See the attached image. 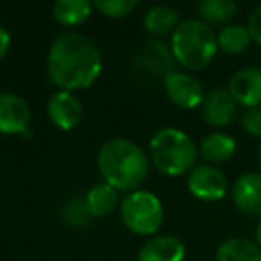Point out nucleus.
Masks as SVG:
<instances>
[{
    "mask_svg": "<svg viewBox=\"0 0 261 261\" xmlns=\"http://www.w3.org/2000/svg\"><path fill=\"white\" fill-rule=\"evenodd\" d=\"M47 70L52 83L61 90L88 88L102 72V54L84 34L63 33L50 45Z\"/></svg>",
    "mask_w": 261,
    "mask_h": 261,
    "instance_id": "nucleus-1",
    "label": "nucleus"
},
{
    "mask_svg": "<svg viewBox=\"0 0 261 261\" xmlns=\"http://www.w3.org/2000/svg\"><path fill=\"white\" fill-rule=\"evenodd\" d=\"M97 165L108 185L127 192H135L149 174L145 152L125 138L108 140L98 150Z\"/></svg>",
    "mask_w": 261,
    "mask_h": 261,
    "instance_id": "nucleus-2",
    "label": "nucleus"
},
{
    "mask_svg": "<svg viewBox=\"0 0 261 261\" xmlns=\"http://www.w3.org/2000/svg\"><path fill=\"white\" fill-rule=\"evenodd\" d=\"M174 59L188 70L206 68L218 50L217 34L202 20H185L172 33Z\"/></svg>",
    "mask_w": 261,
    "mask_h": 261,
    "instance_id": "nucleus-3",
    "label": "nucleus"
},
{
    "mask_svg": "<svg viewBox=\"0 0 261 261\" xmlns=\"http://www.w3.org/2000/svg\"><path fill=\"white\" fill-rule=\"evenodd\" d=\"M199 156L195 142L175 127L158 130L150 140V158L156 168L165 175H181L193 170Z\"/></svg>",
    "mask_w": 261,
    "mask_h": 261,
    "instance_id": "nucleus-4",
    "label": "nucleus"
},
{
    "mask_svg": "<svg viewBox=\"0 0 261 261\" xmlns=\"http://www.w3.org/2000/svg\"><path fill=\"white\" fill-rule=\"evenodd\" d=\"M122 220L136 234H154L163 224V204L147 190H135L122 200Z\"/></svg>",
    "mask_w": 261,
    "mask_h": 261,
    "instance_id": "nucleus-5",
    "label": "nucleus"
},
{
    "mask_svg": "<svg viewBox=\"0 0 261 261\" xmlns=\"http://www.w3.org/2000/svg\"><path fill=\"white\" fill-rule=\"evenodd\" d=\"M188 190L202 200H220L227 193V177L215 165H199L188 175Z\"/></svg>",
    "mask_w": 261,
    "mask_h": 261,
    "instance_id": "nucleus-6",
    "label": "nucleus"
},
{
    "mask_svg": "<svg viewBox=\"0 0 261 261\" xmlns=\"http://www.w3.org/2000/svg\"><path fill=\"white\" fill-rule=\"evenodd\" d=\"M165 91H167V97L179 108L192 109L202 106L204 102L202 84L192 73L172 72L165 79Z\"/></svg>",
    "mask_w": 261,
    "mask_h": 261,
    "instance_id": "nucleus-7",
    "label": "nucleus"
},
{
    "mask_svg": "<svg viewBox=\"0 0 261 261\" xmlns=\"http://www.w3.org/2000/svg\"><path fill=\"white\" fill-rule=\"evenodd\" d=\"M227 91L234 98L236 104L249 108L261 106V68L247 66L242 68L231 77Z\"/></svg>",
    "mask_w": 261,
    "mask_h": 261,
    "instance_id": "nucleus-8",
    "label": "nucleus"
},
{
    "mask_svg": "<svg viewBox=\"0 0 261 261\" xmlns=\"http://www.w3.org/2000/svg\"><path fill=\"white\" fill-rule=\"evenodd\" d=\"M31 122V109L20 95L0 93V133L4 135H18L25 133Z\"/></svg>",
    "mask_w": 261,
    "mask_h": 261,
    "instance_id": "nucleus-9",
    "label": "nucleus"
},
{
    "mask_svg": "<svg viewBox=\"0 0 261 261\" xmlns=\"http://www.w3.org/2000/svg\"><path fill=\"white\" fill-rule=\"evenodd\" d=\"M47 111L52 123L63 130L75 129L84 116V109L81 100L72 91H65V90L52 95L50 100H48Z\"/></svg>",
    "mask_w": 261,
    "mask_h": 261,
    "instance_id": "nucleus-10",
    "label": "nucleus"
},
{
    "mask_svg": "<svg viewBox=\"0 0 261 261\" xmlns=\"http://www.w3.org/2000/svg\"><path fill=\"white\" fill-rule=\"evenodd\" d=\"M136 65L143 68L147 73L154 77H163L167 79L174 70V54L172 48H168L161 41H147L145 45L138 48V54L135 58Z\"/></svg>",
    "mask_w": 261,
    "mask_h": 261,
    "instance_id": "nucleus-11",
    "label": "nucleus"
},
{
    "mask_svg": "<svg viewBox=\"0 0 261 261\" xmlns=\"http://www.w3.org/2000/svg\"><path fill=\"white\" fill-rule=\"evenodd\" d=\"M232 200L242 213L261 217V174L245 172L234 181Z\"/></svg>",
    "mask_w": 261,
    "mask_h": 261,
    "instance_id": "nucleus-12",
    "label": "nucleus"
},
{
    "mask_svg": "<svg viewBox=\"0 0 261 261\" xmlns=\"http://www.w3.org/2000/svg\"><path fill=\"white\" fill-rule=\"evenodd\" d=\"M236 115V102L231 97L227 90H217L210 91V93L204 97L202 102V118L204 122H207L210 125L222 127L227 125L232 122Z\"/></svg>",
    "mask_w": 261,
    "mask_h": 261,
    "instance_id": "nucleus-13",
    "label": "nucleus"
},
{
    "mask_svg": "<svg viewBox=\"0 0 261 261\" xmlns=\"http://www.w3.org/2000/svg\"><path fill=\"white\" fill-rule=\"evenodd\" d=\"M185 243L175 236H156L138 254V261H185Z\"/></svg>",
    "mask_w": 261,
    "mask_h": 261,
    "instance_id": "nucleus-14",
    "label": "nucleus"
},
{
    "mask_svg": "<svg viewBox=\"0 0 261 261\" xmlns=\"http://www.w3.org/2000/svg\"><path fill=\"white\" fill-rule=\"evenodd\" d=\"M236 150V142L232 136L225 133H211L200 142L199 154L202 160H206L210 165L224 163L231 160V156Z\"/></svg>",
    "mask_w": 261,
    "mask_h": 261,
    "instance_id": "nucleus-15",
    "label": "nucleus"
},
{
    "mask_svg": "<svg viewBox=\"0 0 261 261\" xmlns=\"http://www.w3.org/2000/svg\"><path fill=\"white\" fill-rule=\"evenodd\" d=\"M217 261H261V249L252 240L234 236L218 247Z\"/></svg>",
    "mask_w": 261,
    "mask_h": 261,
    "instance_id": "nucleus-16",
    "label": "nucleus"
},
{
    "mask_svg": "<svg viewBox=\"0 0 261 261\" xmlns=\"http://www.w3.org/2000/svg\"><path fill=\"white\" fill-rule=\"evenodd\" d=\"M86 202L90 207L91 217H108L118 204V190L113 188L108 182L95 185L88 192Z\"/></svg>",
    "mask_w": 261,
    "mask_h": 261,
    "instance_id": "nucleus-17",
    "label": "nucleus"
},
{
    "mask_svg": "<svg viewBox=\"0 0 261 261\" xmlns=\"http://www.w3.org/2000/svg\"><path fill=\"white\" fill-rule=\"evenodd\" d=\"M179 13L175 11L170 6H152V8L147 11L143 23H145V29L152 34H168L174 33L175 27L179 25Z\"/></svg>",
    "mask_w": 261,
    "mask_h": 261,
    "instance_id": "nucleus-18",
    "label": "nucleus"
},
{
    "mask_svg": "<svg viewBox=\"0 0 261 261\" xmlns=\"http://www.w3.org/2000/svg\"><path fill=\"white\" fill-rule=\"evenodd\" d=\"M52 13L63 25H79L91 15V4L88 0H59Z\"/></svg>",
    "mask_w": 261,
    "mask_h": 261,
    "instance_id": "nucleus-19",
    "label": "nucleus"
},
{
    "mask_svg": "<svg viewBox=\"0 0 261 261\" xmlns=\"http://www.w3.org/2000/svg\"><path fill=\"white\" fill-rule=\"evenodd\" d=\"M250 34L249 29L238 23H229L224 29L218 33L217 41H218V48L225 52V54H238V52L245 50L250 43Z\"/></svg>",
    "mask_w": 261,
    "mask_h": 261,
    "instance_id": "nucleus-20",
    "label": "nucleus"
},
{
    "mask_svg": "<svg viewBox=\"0 0 261 261\" xmlns=\"http://www.w3.org/2000/svg\"><path fill=\"white\" fill-rule=\"evenodd\" d=\"M236 4L232 0H202L197 6V11L204 22L210 23H225L234 16Z\"/></svg>",
    "mask_w": 261,
    "mask_h": 261,
    "instance_id": "nucleus-21",
    "label": "nucleus"
},
{
    "mask_svg": "<svg viewBox=\"0 0 261 261\" xmlns=\"http://www.w3.org/2000/svg\"><path fill=\"white\" fill-rule=\"evenodd\" d=\"M61 215H63L65 224H68L70 227H83V225H86L91 218L86 197L75 195V197H72V199H68L65 207H63Z\"/></svg>",
    "mask_w": 261,
    "mask_h": 261,
    "instance_id": "nucleus-22",
    "label": "nucleus"
},
{
    "mask_svg": "<svg viewBox=\"0 0 261 261\" xmlns=\"http://www.w3.org/2000/svg\"><path fill=\"white\" fill-rule=\"evenodd\" d=\"M95 8L106 16L122 18L127 16L133 9L138 8V0H97Z\"/></svg>",
    "mask_w": 261,
    "mask_h": 261,
    "instance_id": "nucleus-23",
    "label": "nucleus"
},
{
    "mask_svg": "<svg viewBox=\"0 0 261 261\" xmlns=\"http://www.w3.org/2000/svg\"><path fill=\"white\" fill-rule=\"evenodd\" d=\"M242 127L252 136L261 138V106L259 108H249L242 115Z\"/></svg>",
    "mask_w": 261,
    "mask_h": 261,
    "instance_id": "nucleus-24",
    "label": "nucleus"
},
{
    "mask_svg": "<svg viewBox=\"0 0 261 261\" xmlns=\"http://www.w3.org/2000/svg\"><path fill=\"white\" fill-rule=\"evenodd\" d=\"M247 29H249L250 38H252L256 43L261 45V4L249 15V20H247Z\"/></svg>",
    "mask_w": 261,
    "mask_h": 261,
    "instance_id": "nucleus-25",
    "label": "nucleus"
},
{
    "mask_svg": "<svg viewBox=\"0 0 261 261\" xmlns=\"http://www.w3.org/2000/svg\"><path fill=\"white\" fill-rule=\"evenodd\" d=\"M9 47H11V36H9V33L4 27L0 25V59L8 54Z\"/></svg>",
    "mask_w": 261,
    "mask_h": 261,
    "instance_id": "nucleus-26",
    "label": "nucleus"
},
{
    "mask_svg": "<svg viewBox=\"0 0 261 261\" xmlns=\"http://www.w3.org/2000/svg\"><path fill=\"white\" fill-rule=\"evenodd\" d=\"M256 243H257V247L261 249V222L257 224V229H256Z\"/></svg>",
    "mask_w": 261,
    "mask_h": 261,
    "instance_id": "nucleus-27",
    "label": "nucleus"
},
{
    "mask_svg": "<svg viewBox=\"0 0 261 261\" xmlns=\"http://www.w3.org/2000/svg\"><path fill=\"white\" fill-rule=\"evenodd\" d=\"M257 158H259V167H261V145H259V154H257Z\"/></svg>",
    "mask_w": 261,
    "mask_h": 261,
    "instance_id": "nucleus-28",
    "label": "nucleus"
}]
</instances>
